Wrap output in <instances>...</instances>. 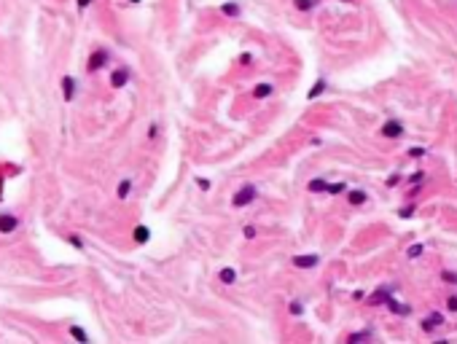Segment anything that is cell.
Masks as SVG:
<instances>
[{"label":"cell","mask_w":457,"mask_h":344,"mask_svg":"<svg viewBox=\"0 0 457 344\" xmlns=\"http://www.w3.org/2000/svg\"><path fill=\"white\" fill-rule=\"evenodd\" d=\"M75 92H78V83H75L73 75H65L62 78V97H65V103H73L75 100Z\"/></svg>","instance_id":"277c9868"},{"label":"cell","mask_w":457,"mask_h":344,"mask_svg":"<svg viewBox=\"0 0 457 344\" xmlns=\"http://www.w3.org/2000/svg\"><path fill=\"white\" fill-rule=\"evenodd\" d=\"M129 67H116L113 73H111V86L113 89H121V86H127L129 83Z\"/></svg>","instance_id":"5b68a950"},{"label":"cell","mask_w":457,"mask_h":344,"mask_svg":"<svg viewBox=\"0 0 457 344\" xmlns=\"http://www.w3.org/2000/svg\"><path fill=\"white\" fill-rule=\"evenodd\" d=\"M19 229V218L14 213H0V234H14Z\"/></svg>","instance_id":"3957f363"},{"label":"cell","mask_w":457,"mask_h":344,"mask_svg":"<svg viewBox=\"0 0 457 344\" xmlns=\"http://www.w3.org/2000/svg\"><path fill=\"white\" fill-rule=\"evenodd\" d=\"M401 218H412L414 215V205H409V207H401V213H398Z\"/></svg>","instance_id":"4316f807"},{"label":"cell","mask_w":457,"mask_h":344,"mask_svg":"<svg viewBox=\"0 0 457 344\" xmlns=\"http://www.w3.org/2000/svg\"><path fill=\"white\" fill-rule=\"evenodd\" d=\"M441 323H444V317H441V312H433V315H428L422 320V331H433V328H438Z\"/></svg>","instance_id":"8fae6325"},{"label":"cell","mask_w":457,"mask_h":344,"mask_svg":"<svg viewBox=\"0 0 457 344\" xmlns=\"http://www.w3.org/2000/svg\"><path fill=\"white\" fill-rule=\"evenodd\" d=\"M0 199H3V175H0Z\"/></svg>","instance_id":"d590c367"},{"label":"cell","mask_w":457,"mask_h":344,"mask_svg":"<svg viewBox=\"0 0 457 344\" xmlns=\"http://www.w3.org/2000/svg\"><path fill=\"white\" fill-rule=\"evenodd\" d=\"M422 250H425L422 245H412V247L406 250V258H420V255H422Z\"/></svg>","instance_id":"7402d4cb"},{"label":"cell","mask_w":457,"mask_h":344,"mask_svg":"<svg viewBox=\"0 0 457 344\" xmlns=\"http://www.w3.org/2000/svg\"><path fill=\"white\" fill-rule=\"evenodd\" d=\"M366 199H369V194H366V191H360V189H355V191H350V194H347V202H350L352 207H360V205H366Z\"/></svg>","instance_id":"30bf717a"},{"label":"cell","mask_w":457,"mask_h":344,"mask_svg":"<svg viewBox=\"0 0 457 344\" xmlns=\"http://www.w3.org/2000/svg\"><path fill=\"white\" fill-rule=\"evenodd\" d=\"M390 296H393V288L390 285H382V288H377V293L369 296V304H374V307H377V304H387Z\"/></svg>","instance_id":"8992f818"},{"label":"cell","mask_w":457,"mask_h":344,"mask_svg":"<svg viewBox=\"0 0 457 344\" xmlns=\"http://www.w3.org/2000/svg\"><path fill=\"white\" fill-rule=\"evenodd\" d=\"M409 156H414V159H420V156H425V148H420V145L409 148Z\"/></svg>","instance_id":"484cf974"},{"label":"cell","mask_w":457,"mask_h":344,"mask_svg":"<svg viewBox=\"0 0 457 344\" xmlns=\"http://www.w3.org/2000/svg\"><path fill=\"white\" fill-rule=\"evenodd\" d=\"M132 237H135L137 245H145V242H148V237H151V229H148V226H137V229L132 231Z\"/></svg>","instance_id":"4fadbf2b"},{"label":"cell","mask_w":457,"mask_h":344,"mask_svg":"<svg viewBox=\"0 0 457 344\" xmlns=\"http://www.w3.org/2000/svg\"><path fill=\"white\" fill-rule=\"evenodd\" d=\"M441 277H444V283H457V275H452V272H444Z\"/></svg>","instance_id":"4dcf8cb0"},{"label":"cell","mask_w":457,"mask_h":344,"mask_svg":"<svg viewBox=\"0 0 457 344\" xmlns=\"http://www.w3.org/2000/svg\"><path fill=\"white\" fill-rule=\"evenodd\" d=\"M255 237V229L253 226H245V239H253Z\"/></svg>","instance_id":"d6a6232c"},{"label":"cell","mask_w":457,"mask_h":344,"mask_svg":"<svg viewBox=\"0 0 457 344\" xmlns=\"http://www.w3.org/2000/svg\"><path fill=\"white\" fill-rule=\"evenodd\" d=\"M344 189H347L344 183H328V191H325V194H342Z\"/></svg>","instance_id":"d4e9b609"},{"label":"cell","mask_w":457,"mask_h":344,"mask_svg":"<svg viewBox=\"0 0 457 344\" xmlns=\"http://www.w3.org/2000/svg\"><path fill=\"white\" fill-rule=\"evenodd\" d=\"M75 6H78V11H83V9H89V6H92V0H75Z\"/></svg>","instance_id":"1f68e13d"},{"label":"cell","mask_w":457,"mask_h":344,"mask_svg":"<svg viewBox=\"0 0 457 344\" xmlns=\"http://www.w3.org/2000/svg\"><path fill=\"white\" fill-rule=\"evenodd\" d=\"M156 135H159V127H156V124H151V127H148V137H156Z\"/></svg>","instance_id":"836d02e7"},{"label":"cell","mask_w":457,"mask_h":344,"mask_svg":"<svg viewBox=\"0 0 457 344\" xmlns=\"http://www.w3.org/2000/svg\"><path fill=\"white\" fill-rule=\"evenodd\" d=\"M129 191H132V181H129V178H124V181L119 183V189H116V197H119V199H127Z\"/></svg>","instance_id":"5bb4252c"},{"label":"cell","mask_w":457,"mask_h":344,"mask_svg":"<svg viewBox=\"0 0 457 344\" xmlns=\"http://www.w3.org/2000/svg\"><path fill=\"white\" fill-rule=\"evenodd\" d=\"M325 86H328V83H325V81H323V78H320V81H315V86H312V89H309V95H307V97H309V100L320 97V95H323V89H325Z\"/></svg>","instance_id":"ac0fdd59"},{"label":"cell","mask_w":457,"mask_h":344,"mask_svg":"<svg viewBox=\"0 0 457 344\" xmlns=\"http://www.w3.org/2000/svg\"><path fill=\"white\" fill-rule=\"evenodd\" d=\"M221 14H226V17H239V3H234V0H231V3H223Z\"/></svg>","instance_id":"2e32d148"},{"label":"cell","mask_w":457,"mask_h":344,"mask_svg":"<svg viewBox=\"0 0 457 344\" xmlns=\"http://www.w3.org/2000/svg\"><path fill=\"white\" fill-rule=\"evenodd\" d=\"M67 242H70L73 247H78V250H83V239L78 237V234H67Z\"/></svg>","instance_id":"cb8c5ba5"},{"label":"cell","mask_w":457,"mask_h":344,"mask_svg":"<svg viewBox=\"0 0 457 344\" xmlns=\"http://www.w3.org/2000/svg\"><path fill=\"white\" fill-rule=\"evenodd\" d=\"M317 3H320V0H296V9L299 11H309V9H315Z\"/></svg>","instance_id":"ffe728a7"},{"label":"cell","mask_w":457,"mask_h":344,"mask_svg":"<svg viewBox=\"0 0 457 344\" xmlns=\"http://www.w3.org/2000/svg\"><path fill=\"white\" fill-rule=\"evenodd\" d=\"M387 309H390L393 315H401V317H404V315H412V307H409V304H401V301H396L393 296L387 299Z\"/></svg>","instance_id":"ba28073f"},{"label":"cell","mask_w":457,"mask_h":344,"mask_svg":"<svg viewBox=\"0 0 457 344\" xmlns=\"http://www.w3.org/2000/svg\"><path fill=\"white\" fill-rule=\"evenodd\" d=\"M70 336H73V339H78V341H89L86 331H83V328H78V325H70Z\"/></svg>","instance_id":"d6986e66"},{"label":"cell","mask_w":457,"mask_h":344,"mask_svg":"<svg viewBox=\"0 0 457 344\" xmlns=\"http://www.w3.org/2000/svg\"><path fill=\"white\" fill-rule=\"evenodd\" d=\"M317 264H320L317 255H296L293 258V267H299V269H312V267H317Z\"/></svg>","instance_id":"52a82bcc"},{"label":"cell","mask_w":457,"mask_h":344,"mask_svg":"<svg viewBox=\"0 0 457 344\" xmlns=\"http://www.w3.org/2000/svg\"><path fill=\"white\" fill-rule=\"evenodd\" d=\"M129 3H140V0H129Z\"/></svg>","instance_id":"8d00e7d4"},{"label":"cell","mask_w":457,"mask_h":344,"mask_svg":"<svg viewBox=\"0 0 457 344\" xmlns=\"http://www.w3.org/2000/svg\"><path fill=\"white\" fill-rule=\"evenodd\" d=\"M272 95V83H258L253 89V97H258V100H264V97H269Z\"/></svg>","instance_id":"9a60e30c"},{"label":"cell","mask_w":457,"mask_h":344,"mask_svg":"<svg viewBox=\"0 0 457 344\" xmlns=\"http://www.w3.org/2000/svg\"><path fill=\"white\" fill-rule=\"evenodd\" d=\"M446 309H449V312H457V296H452V299H446Z\"/></svg>","instance_id":"f1b7e54d"},{"label":"cell","mask_w":457,"mask_h":344,"mask_svg":"<svg viewBox=\"0 0 457 344\" xmlns=\"http://www.w3.org/2000/svg\"><path fill=\"white\" fill-rule=\"evenodd\" d=\"M197 183H199V189H205V191H207V189H210V181H205V178H199V181H197Z\"/></svg>","instance_id":"e575fe53"},{"label":"cell","mask_w":457,"mask_h":344,"mask_svg":"<svg viewBox=\"0 0 457 344\" xmlns=\"http://www.w3.org/2000/svg\"><path fill=\"white\" fill-rule=\"evenodd\" d=\"M309 191L312 194H320V191H328V183L323 181V178H315V181H309Z\"/></svg>","instance_id":"e0dca14e"},{"label":"cell","mask_w":457,"mask_h":344,"mask_svg":"<svg viewBox=\"0 0 457 344\" xmlns=\"http://www.w3.org/2000/svg\"><path fill=\"white\" fill-rule=\"evenodd\" d=\"M288 309H291V315H296V317H299V315H304V304H301V301H291V307H288Z\"/></svg>","instance_id":"603a6c76"},{"label":"cell","mask_w":457,"mask_h":344,"mask_svg":"<svg viewBox=\"0 0 457 344\" xmlns=\"http://www.w3.org/2000/svg\"><path fill=\"white\" fill-rule=\"evenodd\" d=\"M382 135L385 137H401V135H404V124H401V121H387L382 127Z\"/></svg>","instance_id":"9c48e42d"},{"label":"cell","mask_w":457,"mask_h":344,"mask_svg":"<svg viewBox=\"0 0 457 344\" xmlns=\"http://www.w3.org/2000/svg\"><path fill=\"white\" fill-rule=\"evenodd\" d=\"M255 197H258V189L255 186H242L237 194H234V199H231V205L234 207H245V205H250V202H255Z\"/></svg>","instance_id":"6da1fadb"},{"label":"cell","mask_w":457,"mask_h":344,"mask_svg":"<svg viewBox=\"0 0 457 344\" xmlns=\"http://www.w3.org/2000/svg\"><path fill=\"white\" fill-rule=\"evenodd\" d=\"M422 178H425V172H414V175H409V183H422Z\"/></svg>","instance_id":"83f0119b"},{"label":"cell","mask_w":457,"mask_h":344,"mask_svg":"<svg viewBox=\"0 0 457 344\" xmlns=\"http://www.w3.org/2000/svg\"><path fill=\"white\" fill-rule=\"evenodd\" d=\"M218 280H221L223 285H234V283H237V272L231 269V267H226V269L218 272Z\"/></svg>","instance_id":"7c38bea8"},{"label":"cell","mask_w":457,"mask_h":344,"mask_svg":"<svg viewBox=\"0 0 457 344\" xmlns=\"http://www.w3.org/2000/svg\"><path fill=\"white\" fill-rule=\"evenodd\" d=\"M344 3H347V0H344Z\"/></svg>","instance_id":"74e56055"},{"label":"cell","mask_w":457,"mask_h":344,"mask_svg":"<svg viewBox=\"0 0 457 344\" xmlns=\"http://www.w3.org/2000/svg\"><path fill=\"white\" fill-rule=\"evenodd\" d=\"M398 183H401V175H390V178H387V186H390V189H393V186H398Z\"/></svg>","instance_id":"f546056e"},{"label":"cell","mask_w":457,"mask_h":344,"mask_svg":"<svg viewBox=\"0 0 457 344\" xmlns=\"http://www.w3.org/2000/svg\"><path fill=\"white\" fill-rule=\"evenodd\" d=\"M371 336H374V333H371V331H360V333H352V336H350V339H347V341H350V344H355V341H363V339H371Z\"/></svg>","instance_id":"44dd1931"},{"label":"cell","mask_w":457,"mask_h":344,"mask_svg":"<svg viewBox=\"0 0 457 344\" xmlns=\"http://www.w3.org/2000/svg\"><path fill=\"white\" fill-rule=\"evenodd\" d=\"M108 62H111V51H108V49H95V51H92V57H89V62H86V67H89V73H97V70L105 67Z\"/></svg>","instance_id":"7a4b0ae2"}]
</instances>
